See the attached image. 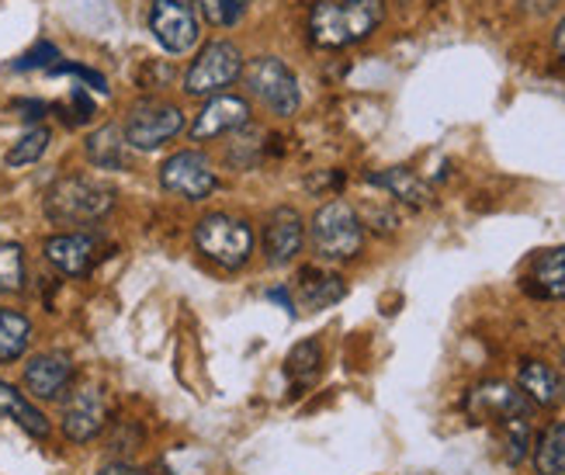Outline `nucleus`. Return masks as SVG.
<instances>
[{
	"instance_id": "15",
	"label": "nucleus",
	"mask_w": 565,
	"mask_h": 475,
	"mask_svg": "<svg viewBox=\"0 0 565 475\" xmlns=\"http://www.w3.org/2000/svg\"><path fill=\"white\" fill-rule=\"evenodd\" d=\"M70 382H73V361L60 351L39 355L24 365V389L35 399H60V392H66Z\"/></svg>"
},
{
	"instance_id": "19",
	"label": "nucleus",
	"mask_w": 565,
	"mask_h": 475,
	"mask_svg": "<svg viewBox=\"0 0 565 475\" xmlns=\"http://www.w3.org/2000/svg\"><path fill=\"white\" fill-rule=\"evenodd\" d=\"M87 160L97 170H126L129 167V142L126 129L118 125H102L87 136Z\"/></svg>"
},
{
	"instance_id": "28",
	"label": "nucleus",
	"mask_w": 565,
	"mask_h": 475,
	"mask_svg": "<svg viewBox=\"0 0 565 475\" xmlns=\"http://www.w3.org/2000/svg\"><path fill=\"white\" fill-rule=\"evenodd\" d=\"M56 60H60V49L53 42H35L29 53L18 56L11 63V70H18V73H24V70H49V66H56Z\"/></svg>"
},
{
	"instance_id": "17",
	"label": "nucleus",
	"mask_w": 565,
	"mask_h": 475,
	"mask_svg": "<svg viewBox=\"0 0 565 475\" xmlns=\"http://www.w3.org/2000/svg\"><path fill=\"white\" fill-rule=\"evenodd\" d=\"M295 295H299V306L316 313V309H330L333 303H340L348 295V285H343L340 274L319 271V267H302L299 278H295Z\"/></svg>"
},
{
	"instance_id": "3",
	"label": "nucleus",
	"mask_w": 565,
	"mask_h": 475,
	"mask_svg": "<svg viewBox=\"0 0 565 475\" xmlns=\"http://www.w3.org/2000/svg\"><path fill=\"white\" fill-rule=\"evenodd\" d=\"M309 236H312V250L323 261H351L361 254L364 226L348 202H330L312 215Z\"/></svg>"
},
{
	"instance_id": "9",
	"label": "nucleus",
	"mask_w": 565,
	"mask_h": 475,
	"mask_svg": "<svg viewBox=\"0 0 565 475\" xmlns=\"http://www.w3.org/2000/svg\"><path fill=\"white\" fill-rule=\"evenodd\" d=\"M160 184L174 194H184L188 202H202V198H209L215 191V170H212L209 157L194 154V149H184V154H174L170 160H163Z\"/></svg>"
},
{
	"instance_id": "24",
	"label": "nucleus",
	"mask_w": 565,
	"mask_h": 475,
	"mask_svg": "<svg viewBox=\"0 0 565 475\" xmlns=\"http://www.w3.org/2000/svg\"><path fill=\"white\" fill-rule=\"evenodd\" d=\"M49 142H53V133L45 129V125H35V129H29L24 133L11 149H8V167H29V163H35V160H42L45 157V149H49Z\"/></svg>"
},
{
	"instance_id": "16",
	"label": "nucleus",
	"mask_w": 565,
	"mask_h": 475,
	"mask_svg": "<svg viewBox=\"0 0 565 475\" xmlns=\"http://www.w3.org/2000/svg\"><path fill=\"white\" fill-rule=\"evenodd\" d=\"M518 382H521V392L531 399L534 407L555 410L565 403V374L545 361H524Z\"/></svg>"
},
{
	"instance_id": "21",
	"label": "nucleus",
	"mask_w": 565,
	"mask_h": 475,
	"mask_svg": "<svg viewBox=\"0 0 565 475\" xmlns=\"http://www.w3.org/2000/svg\"><path fill=\"white\" fill-rule=\"evenodd\" d=\"M531 285L545 298H565V246L537 254L531 267Z\"/></svg>"
},
{
	"instance_id": "25",
	"label": "nucleus",
	"mask_w": 565,
	"mask_h": 475,
	"mask_svg": "<svg viewBox=\"0 0 565 475\" xmlns=\"http://www.w3.org/2000/svg\"><path fill=\"white\" fill-rule=\"evenodd\" d=\"M319 365H323V347H319V340H302V344H295L288 351L285 371L291 374L295 382H312Z\"/></svg>"
},
{
	"instance_id": "6",
	"label": "nucleus",
	"mask_w": 565,
	"mask_h": 475,
	"mask_svg": "<svg viewBox=\"0 0 565 475\" xmlns=\"http://www.w3.org/2000/svg\"><path fill=\"white\" fill-rule=\"evenodd\" d=\"M243 70V56L233 42H209L199 60L191 63L188 77H184V91L191 97H215L223 87H230Z\"/></svg>"
},
{
	"instance_id": "29",
	"label": "nucleus",
	"mask_w": 565,
	"mask_h": 475,
	"mask_svg": "<svg viewBox=\"0 0 565 475\" xmlns=\"http://www.w3.org/2000/svg\"><path fill=\"white\" fill-rule=\"evenodd\" d=\"M49 73H53V77H77V81H84L90 91H97V94H108V81L102 77V73L97 70H90V66H81V63H56V66H49Z\"/></svg>"
},
{
	"instance_id": "32",
	"label": "nucleus",
	"mask_w": 565,
	"mask_h": 475,
	"mask_svg": "<svg viewBox=\"0 0 565 475\" xmlns=\"http://www.w3.org/2000/svg\"><path fill=\"white\" fill-rule=\"evenodd\" d=\"M97 475H146V472L136 468V465H129V462H111V465H105Z\"/></svg>"
},
{
	"instance_id": "8",
	"label": "nucleus",
	"mask_w": 565,
	"mask_h": 475,
	"mask_svg": "<svg viewBox=\"0 0 565 475\" xmlns=\"http://www.w3.org/2000/svg\"><path fill=\"white\" fill-rule=\"evenodd\" d=\"M150 32L167 53H188L199 42V14L184 0H153L150 8Z\"/></svg>"
},
{
	"instance_id": "20",
	"label": "nucleus",
	"mask_w": 565,
	"mask_h": 475,
	"mask_svg": "<svg viewBox=\"0 0 565 475\" xmlns=\"http://www.w3.org/2000/svg\"><path fill=\"white\" fill-rule=\"evenodd\" d=\"M0 416H11L24 434L49 437V420L14 386H8V382H0Z\"/></svg>"
},
{
	"instance_id": "23",
	"label": "nucleus",
	"mask_w": 565,
	"mask_h": 475,
	"mask_svg": "<svg viewBox=\"0 0 565 475\" xmlns=\"http://www.w3.org/2000/svg\"><path fill=\"white\" fill-rule=\"evenodd\" d=\"M534 468L537 475H565V420L552 423V428L537 437Z\"/></svg>"
},
{
	"instance_id": "30",
	"label": "nucleus",
	"mask_w": 565,
	"mask_h": 475,
	"mask_svg": "<svg viewBox=\"0 0 565 475\" xmlns=\"http://www.w3.org/2000/svg\"><path fill=\"white\" fill-rule=\"evenodd\" d=\"M70 125H87L90 118H94V102L87 97V91L84 87H73V94H70Z\"/></svg>"
},
{
	"instance_id": "11",
	"label": "nucleus",
	"mask_w": 565,
	"mask_h": 475,
	"mask_svg": "<svg viewBox=\"0 0 565 475\" xmlns=\"http://www.w3.org/2000/svg\"><path fill=\"white\" fill-rule=\"evenodd\" d=\"M465 407H469L472 420H479V423H486V420L507 423L518 416H531V399L507 382H482L479 389L469 392Z\"/></svg>"
},
{
	"instance_id": "5",
	"label": "nucleus",
	"mask_w": 565,
	"mask_h": 475,
	"mask_svg": "<svg viewBox=\"0 0 565 475\" xmlns=\"http://www.w3.org/2000/svg\"><path fill=\"white\" fill-rule=\"evenodd\" d=\"M184 129V112L170 102H157V97H146V102H136L129 108V118H126V142L132 149H142V154H150V149L170 142L178 133Z\"/></svg>"
},
{
	"instance_id": "18",
	"label": "nucleus",
	"mask_w": 565,
	"mask_h": 475,
	"mask_svg": "<svg viewBox=\"0 0 565 475\" xmlns=\"http://www.w3.org/2000/svg\"><path fill=\"white\" fill-rule=\"evenodd\" d=\"M367 184L385 188L392 198H399V202H406V205H413V209H427V205H434V191H430V184L420 178V173H413V170H406V167H392V170L367 173Z\"/></svg>"
},
{
	"instance_id": "10",
	"label": "nucleus",
	"mask_w": 565,
	"mask_h": 475,
	"mask_svg": "<svg viewBox=\"0 0 565 475\" xmlns=\"http://www.w3.org/2000/svg\"><path fill=\"white\" fill-rule=\"evenodd\" d=\"M108 423V399L97 386H81L63 403V434L77 444L94 441Z\"/></svg>"
},
{
	"instance_id": "12",
	"label": "nucleus",
	"mask_w": 565,
	"mask_h": 475,
	"mask_svg": "<svg viewBox=\"0 0 565 475\" xmlns=\"http://www.w3.org/2000/svg\"><path fill=\"white\" fill-rule=\"evenodd\" d=\"M306 240V226H302V215L281 205L267 215V226H264V254L275 267H285L295 261V254L302 250Z\"/></svg>"
},
{
	"instance_id": "2",
	"label": "nucleus",
	"mask_w": 565,
	"mask_h": 475,
	"mask_svg": "<svg viewBox=\"0 0 565 475\" xmlns=\"http://www.w3.org/2000/svg\"><path fill=\"white\" fill-rule=\"evenodd\" d=\"M115 205V188L97 178H63L45 194V215L60 226H87L105 219Z\"/></svg>"
},
{
	"instance_id": "4",
	"label": "nucleus",
	"mask_w": 565,
	"mask_h": 475,
	"mask_svg": "<svg viewBox=\"0 0 565 475\" xmlns=\"http://www.w3.org/2000/svg\"><path fill=\"white\" fill-rule=\"evenodd\" d=\"M194 243L199 250L215 261L218 267L226 271H236L250 261L254 254V233L243 219H233L226 212H212L199 222V230H194Z\"/></svg>"
},
{
	"instance_id": "26",
	"label": "nucleus",
	"mask_w": 565,
	"mask_h": 475,
	"mask_svg": "<svg viewBox=\"0 0 565 475\" xmlns=\"http://www.w3.org/2000/svg\"><path fill=\"white\" fill-rule=\"evenodd\" d=\"M24 285V250L11 240H0V295H14Z\"/></svg>"
},
{
	"instance_id": "1",
	"label": "nucleus",
	"mask_w": 565,
	"mask_h": 475,
	"mask_svg": "<svg viewBox=\"0 0 565 475\" xmlns=\"http://www.w3.org/2000/svg\"><path fill=\"white\" fill-rule=\"evenodd\" d=\"M385 14V0H319L309 18L312 42L323 49H343L367 39Z\"/></svg>"
},
{
	"instance_id": "31",
	"label": "nucleus",
	"mask_w": 565,
	"mask_h": 475,
	"mask_svg": "<svg viewBox=\"0 0 565 475\" xmlns=\"http://www.w3.org/2000/svg\"><path fill=\"white\" fill-rule=\"evenodd\" d=\"M14 112H18L24 122H39V118L49 112V105H45V102H14Z\"/></svg>"
},
{
	"instance_id": "13",
	"label": "nucleus",
	"mask_w": 565,
	"mask_h": 475,
	"mask_svg": "<svg viewBox=\"0 0 565 475\" xmlns=\"http://www.w3.org/2000/svg\"><path fill=\"white\" fill-rule=\"evenodd\" d=\"M250 125V105L243 97H230V94H215L212 102L199 112L191 125L194 139H209V136H223V133H236Z\"/></svg>"
},
{
	"instance_id": "34",
	"label": "nucleus",
	"mask_w": 565,
	"mask_h": 475,
	"mask_svg": "<svg viewBox=\"0 0 565 475\" xmlns=\"http://www.w3.org/2000/svg\"><path fill=\"white\" fill-rule=\"evenodd\" d=\"M555 53L565 60V18L558 21V29H555Z\"/></svg>"
},
{
	"instance_id": "33",
	"label": "nucleus",
	"mask_w": 565,
	"mask_h": 475,
	"mask_svg": "<svg viewBox=\"0 0 565 475\" xmlns=\"http://www.w3.org/2000/svg\"><path fill=\"white\" fill-rule=\"evenodd\" d=\"M267 298H271V303H278L288 316H295V303L288 298V292H285V288H271V292H267Z\"/></svg>"
},
{
	"instance_id": "22",
	"label": "nucleus",
	"mask_w": 565,
	"mask_h": 475,
	"mask_svg": "<svg viewBox=\"0 0 565 475\" xmlns=\"http://www.w3.org/2000/svg\"><path fill=\"white\" fill-rule=\"evenodd\" d=\"M32 344V323L18 309H0V361H18Z\"/></svg>"
},
{
	"instance_id": "14",
	"label": "nucleus",
	"mask_w": 565,
	"mask_h": 475,
	"mask_svg": "<svg viewBox=\"0 0 565 475\" xmlns=\"http://www.w3.org/2000/svg\"><path fill=\"white\" fill-rule=\"evenodd\" d=\"M45 261L70 278H84L97 261V240L87 233H60L45 240Z\"/></svg>"
},
{
	"instance_id": "27",
	"label": "nucleus",
	"mask_w": 565,
	"mask_h": 475,
	"mask_svg": "<svg viewBox=\"0 0 565 475\" xmlns=\"http://www.w3.org/2000/svg\"><path fill=\"white\" fill-rule=\"evenodd\" d=\"M191 4H199L202 18L215 29H233L239 21V4L236 0H191Z\"/></svg>"
},
{
	"instance_id": "7",
	"label": "nucleus",
	"mask_w": 565,
	"mask_h": 475,
	"mask_svg": "<svg viewBox=\"0 0 565 475\" xmlns=\"http://www.w3.org/2000/svg\"><path fill=\"white\" fill-rule=\"evenodd\" d=\"M247 87L275 115H295V108H299V81H295V73L275 56H264V60L250 63Z\"/></svg>"
}]
</instances>
